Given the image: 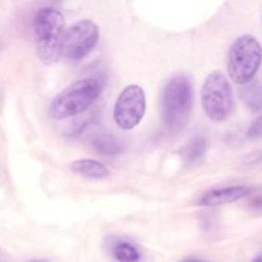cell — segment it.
<instances>
[{
    "mask_svg": "<svg viewBox=\"0 0 262 262\" xmlns=\"http://www.w3.org/2000/svg\"><path fill=\"white\" fill-rule=\"evenodd\" d=\"M36 49L43 64H54L60 59L66 35V18L55 8H41L33 19Z\"/></svg>",
    "mask_w": 262,
    "mask_h": 262,
    "instance_id": "1",
    "label": "cell"
},
{
    "mask_svg": "<svg viewBox=\"0 0 262 262\" xmlns=\"http://www.w3.org/2000/svg\"><path fill=\"white\" fill-rule=\"evenodd\" d=\"M101 91L102 83L99 78L89 77L78 79L54 97L49 114L58 120L82 114L96 101Z\"/></svg>",
    "mask_w": 262,
    "mask_h": 262,
    "instance_id": "2",
    "label": "cell"
},
{
    "mask_svg": "<svg viewBox=\"0 0 262 262\" xmlns=\"http://www.w3.org/2000/svg\"><path fill=\"white\" fill-rule=\"evenodd\" d=\"M193 106V89L191 79L184 74L173 77L163 91V119L168 129L178 132L183 129L191 117Z\"/></svg>",
    "mask_w": 262,
    "mask_h": 262,
    "instance_id": "3",
    "label": "cell"
},
{
    "mask_svg": "<svg viewBox=\"0 0 262 262\" xmlns=\"http://www.w3.org/2000/svg\"><path fill=\"white\" fill-rule=\"evenodd\" d=\"M262 63V46L252 35L239 36L228 54V72L237 84L250 83Z\"/></svg>",
    "mask_w": 262,
    "mask_h": 262,
    "instance_id": "4",
    "label": "cell"
},
{
    "mask_svg": "<svg viewBox=\"0 0 262 262\" xmlns=\"http://www.w3.org/2000/svg\"><path fill=\"white\" fill-rule=\"evenodd\" d=\"M201 102L205 114L212 122H223L234 112V95L229 79L220 71L211 72L201 89Z\"/></svg>",
    "mask_w": 262,
    "mask_h": 262,
    "instance_id": "5",
    "label": "cell"
},
{
    "mask_svg": "<svg viewBox=\"0 0 262 262\" xmlns=\"http://www.w3.org/2000/svg\"><path fill=\"white\" fill-rule=\"evenodd\" d=\"M99 36V27L94 20H78L67 28L61 46V56L69 61L82 60L96 48Z\"/></svg>",
    "mask_w": 262,
    "mask_h": 262,
    "instance_id": "6",
    "label": "cell"
},
{
    "mask_svg": "<svg viewBox=\"0 0 262 262\" xmlns=\"http://www.w3.org/2000/svg\"><path fill=\"white\" fill-rule=\"evenodd\" d=\"M145 112V91L137 84H129L122 90L115 101L114 122L122 129L130 130L140 124Z\"/></svg>",
    "mask_w": 262,
    "mask_h": 262,
    "instance_id": "7",
    "label": "cell"
},
{
    "mask_svg": "<svg viewBox=\"0 0 262 262\" xmlns=\"http://www.w3.org/2000/svg\"><path fill=\"white\" fill-rule=\"evenodd\" d=\"M252 189L247 186H230L224 188H216L207 192L201 197L199 204L201 206H219V205L232 204L250 196Z\"/></svg>",
    "mask_w": 262,
    "mask_h": 262,
    "instance_id": "8",
    "label": "cell"
},
{
    "mask_svg": "<svg viewBox=\"0 0 262 262\" xmlns=\"http://www.w3.org/2000/svg\"><path fill=\"white\" fill-rule=\"evenodd\" d=\"M71 169L76 174L82 177H86L90 179H107L112 174L110 170L97 160L92 159H81L74 163H72Z\"/></svg>",
    "mask_w": 262,
    "mask_h": 262,
    "instance_id": "9",
    "label": "cell"
},
{
    "mask_svg": "<svg viewBox=\"0 0 262 262\" xmlns=\"http://www.w3.org/2000/svg\"><path fill=\"white\" fill-rule=\"evenodd\" d=\"M113 255L118 262H140L142 258L140 250L128 241H118L113 247Z\"/></svg>",
    "mask_w": 262,
    "mask_h": 262,
    "instance_id": "10",
    "label": "cell"
},
{
    "mask_svg": "<svg viewBox=\"0 0 262 262\" xmlns=\"http://www.w3.org/2000/svg\"><path fill=\"white\" fill-rule=\"evenodd\" d=\"M242 100L251 112H260L262 109V86L257 82L245 84L242 90Z\"/></svg>",
    "mask_w": 262,
    "mask_h": 262,
    "instance_id": "11",
    "label": "cell"
},
{
    "mask_svg": "<svg viewBox=\"0 0 262 262\" xmlns=\"http://www.w3.org/2000/svg\"><path fill=\"white\" fill-rule=\"evenodd\" d=\"M92 146L99 154L105 156H115L122 152V145L114 136L101 135L92 141Z\"/></svg>",
    "mask_w": 262,
    "mask_h": 262,
    "instance_id": "12",
    "label": "cell"
},
{
    "mask_svg": "<svg viewBox=\"0 0 262 262\" xmlns=\"http://www.w3.org/2000/svg\"><path fill=\"white\" fill-rule=\"evenodd\" d=\"M205 151H206V141L201 137H197L188 143V146L186 147L184 155H186V158L188 159L189 161H194L197 160V159L202 158Z\"/></svg>",
    "mask_w": 262,
    "mask_h": 262,
    "instance_id": "13",
    "label": "cell"
},
{
    "mask_svg": "<svg viewBox=\"0 0 262 262\" xmlns=\"http://www.w3.org/2000/svg\"><path fill=\"white\" fill-rule=\"evenodd\" d=\"M262 137V114L255 122L251 124V127L247 130V138L250 140H257Z\"/></svg>",
    "mask_w": 262,
    "mask_h": 262,
    "instance_id": "14",
    "label": "cell"
},
{
    "mask_svg": "<svg viewBox=\"0 0 262 262\" xmlns=\"http://www.w3.org/2000/svg\"><path fill=\"white\" fill-rule=\"evenodd\" d=\"M182 262H207V261H204V260H200V258H186V260H183Z\"/></svg>",
    "mask_w": 262,
    "mask_h": 262,
    "instance_id": "15",
    "label": "cell"
},
{
    "mask_svg": "<svg viewBox=\"0 0 262 262\" xmlns=\"http://www.w3.org/2000/svg\"><path fill=\"white\" fill-rule=\"evenodd\" d=\"M253 262H262V256H258V257H256Z\"/></svg>",
    "mask_w": 262,
    "mask_h": 262,
    "instance_id": "16",
    "label": "cell"
},
{
    "mask_svg": "<svg viewBox=\"0 0 262 262\" xmlns=\"http://www.w3.org/2000/svg\"><path fill=\"white\" fill-rule=\"evenodd\" d=\"M32 262H43V261H32Z\"/></svg>",
    "mask_w": 262,
    "mask_h": 262,
    "instance_id": "17",
    "label": "cell"
}]
</instances>
